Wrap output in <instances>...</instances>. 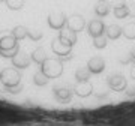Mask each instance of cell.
Returning a JSON list of instances; mask_svg holds the SVG:
<instances>
[{
    "label": "cell",
    "mask_w": 135,
    "mask_h": 126,
    "mask_svg": "<svg viewBox=\"0 0 135 126\" xmlns=\"http://www.w3.org/2000/svg\"><path fill=\"white\" fill-rule=\"evenodd\" d=\"M20 53L18 41L11 32H0V56L5 59H12Z\"/></svg>",
    "instance_id": "6da1fadb"
},
{
    "label": "cell",
    "mask_w": 135,
    "mask_h": 126,
    "mask_svg": "<svg viewBox=\"0 0 135 126\" xmlns=\"http://www.w3.org/2000/svg\"><path fill=\"white\" fill-rule=\"evenodd\" d=\"M41 71H42L50 80L59 78L63 74V62L60 59H47L45 62L41 65Z\"/></svg>",
    "instance_id": "7a4b0ae2"
},
{
    "label": "cell",
    "mask_w": 135,
    "mask_h": 126,
    "mask_svg": "<svg viewBox=\"0 0 135 126\" xmlns=\"http://www.w3.org/2000/svg\"><path fill=\"white\" fill-rule=\"evenodd\" d=\"M0 83L5 87L17 86L21 83V74L17 71V68H5L3 71H0Z\"/></svg>",
    "instance_id": "3957f363"
},
{
    "label": "cell",
    "mask_w": 135,
    "mask_h": 126,
    "mask_svg": "<svg viewBox=\"0 0 135 126\" xmlns=\"http://www.w3.org/2000/svg\"><path fill=\"white\" fill-rule=\"evenodd\" d=\"M47 21H48V26L53 30H62L63 27L66 26L68 18H66V15H65V12L56 11V12H51V14L48 15Z\"/></svg>",
    "instance_id": "277c9868"
},
{
    "label": "cell",
    "mask_w": 135,
    "mask_h": 126,
    "mask_svg": "<svg viewBox=\"0 0 135 126\" xmlns=\"http://www.w3.org/2000/svg\"><path fill=\"white\" fill-rule=\"evenodd\" d=\"M108 86L114 92H123L128 87V83H126V78L122 74H114V75L108 77Z\"/></svg>",
    "instance_id": "5b68a950"
},
{
    "label": "cell",
    "mask_w": 135,
    "mask_h": 126,
    "mask_svg": "<svg viewBox=\"0 0 135 126\" xmlns=\"http://www.w3.org/2000/svg\"><path fill=\"white\" fill-rule=\"evenodd\" d=\"M66 26L71 30H74V32H77V33H78V32L84 30V27H86V20H84V17H83V15L74 14V15H71V17L68 18Z\"/></svg>",
    "instance_id": "8992f818"
},
{
    "label": "cell",
    "mask_w": 135,
    "mask_h": 126,
    "mask_svg": "<svg viewBox=\"0 0 135 126\" xmlns=\"http://www.w3.org/2000/svg\"><path fill=\"white\" fill-rule=\"evenodd\" d=\"M60 41H62L63 44L69 45V47H74V45L77 44V32H74L71 30L69 27H63L62 30H59V36H57Z\"/></svg>",
    "instance_id": "52a82bcc"
},
{
    "label": "cell",
    "mask_w": 135,
    "mask_h": 126,
    "mask_svg": "<svg viewBox=\"0 0 135 126\" xmlns=\"http://www.w3.org/2000/svg\"><path fill=\"white\" fill-rule=\"evenodd\" d=\"M87 33L90 35L92 38H96V36H101V35L105 33V24L102 20H92L89 26H87Z\"/></svg>",
    "instance_id": "ba28073f"
},
{
    "label": "cell",
    "mask_w": 135,
    "mask_h": 126,
    "mask_svg": "<svg viewBox=\"0 0 135 126\" xmlns=\"http://www.w3.org/2000/svg\"><path fill=\"white\" fill-rule=\"evenodd\" d=\"M51 50H53V53L57 56V57H62V56H68V54L72 53V47H69V45L63 44L62 41L59 38H56L51 42Z\"/></svg>",
    "instance_id": "9c48e42d"
},
{
    "label": "cell",
    "mask_w": 135,
    "mask_h": 126,
    "mask_svg": "<svg viewBox=\"0 0 135 126\" xmlns=\"http://www.w3.org/2000/svg\"><path fill=\"white\" fill-rule=\"evenodd\" d=\"M87 69L92 74H101L105 69V60L101 56H95L87 62Z\"/></svg>",
    "instance_id": "30bf717a"
},
{
    "label": "cell",
    "mask_w": 135,
    "mask_h": 126,
    "mask_svg": "<svg viewBox=\"0 0 135 126\" xmlns=\"http://www.w3.org/2000/svg\"><path fill=\"white\" fill-rule=\"evenodd\" d=\"M75 95L80 98H87V96H90L93 93V86H92V83L90 81H81V83H78L77 86H75Z\"/></svg>",
    "instance_id": "8fae6325"
},
{
    "label": "cell",
    "mask_w": 135,
    "mask_h": 126,
    "mask_svg": "<svg viewBox=\"0 0 135 126\" xmlns=\"http://www.w3.org/2000/svg\"><path fill=\"white\" fill-rule=\"evenodd\" d=\"M12 60V66L17 69H26L30 66V63H32V57H29L27 54H17L15 57L11 59Z\"/></svg>",
    "instance_id": "7c38bea8"
},
{
    "label": "cell",
    "mask_w": 135,
    "mask_h": 126,
    "mask_svg": "<svg viewBox=\"0 0 135 126\" xmlns=\"http://www.w3.org/2000/svg\"><path fill=\"white\" fill-rule=\"evenodd\" d=\"M54 96L59 102L68 104L72 99V90L68 87H54Z\"/></svg>",
    "instance_id": "4fadbf2b"
},
{
    "label": "cell",
    "mask_w": 135,
    "mask_h": 126,
    "mask_svg": "<svg viewBox=\"0 0 135 126\" xmlns=\"http://www.w3.org/2000/svg\"><path fill=\"white\" fill-rule=\"evenodd\" d=\"M105 33L108 39L116 41V39H119L122 36V27L117 24H110L108 27H105Z\"/></svg>",
    "instance_id": "5bb4252c"
},
{
    "label": "cell",
    "mask_w": 135,
    "mask_h": 126,
    "mask_svg": "<svg viewBox=\"0 0 135 126\" xmlns=\"http://www.w3.org/2000/svg\"><path fill=\"white\" fill-rule=\"evenodd\" d=\"M30 57H32V62H35L36 63V65H39V66H41V65H42L44 62H45V60H47V53H45V50L42 48V47H39V48H36L33 51V53H32V56H30Z\"/></svg>",
    "instance_id": "9a60e30c"
},
{
    "label": "cell",
    "mask_w": 135,
    "mask_h": 126,
    "mask_svg": "<svg viewBox=\"0 0 135 126\" xmlns=\"http://www.w3.org/2000/svg\"><path fill=\"white\" fill-rule=\"evenodd\" d=\"M11 33L14 35V38L17 41H23V39L27 38V33H29V29L26 26H15L14 29L11 30Z\"/></svg>",
    "instance_id": "2e32d148"
},
{
    "label": "cell",
    "mask_w": 135,
    "mask_h": 126,
    "mask_svg": "<svg viewBox=\"0 0 135 126\" xmlns=\"http://www.w3.org/2000/svg\"><path fill=\"white\" fill-rule=\"evenodd\" d=\"M95 14L102 18V17H107V15L110 14V5L107 3V2H98V5L95 6Z\"/></svg>",
    "instance_id": "e0dca14e"
},
{
    "label": "cell",
    "mask_w": 135,
    "mask_h": 126,
    "mask_svg": "<svg viewBox=\"0 0 135 126\" xmlns=\"http://www.w3.org/2000/svg\"><path fill=\"white\" fill-rule=\"evenodd\" d=\"M90 75H92V72L87 68H80V69H77V72H75V80H77V83L89 81V80H90Z\"/></svg>",
    "instance_id": "ac0fdd59"
},
{
    "label": "cell",
    "mask_w": 135,
    "mask_h": 126,
    "mask_svg": "<svg viewBox=\"0 0 135 126\" xmlns=\"http://www.w3.org/2000/svg\"><path fill=\"white\" fill-rule=\"evenodd\" d=\"M50 81V78L45 75V74L42 72V71H38V72L33 75V83L36 84V86H39V87H42V86H47Z\"/></svg>",
    "instance_id": "d6986e66"
},
{
    "label": "cell",
    "mask_w": 135,
    "mask_h": 126,
    "mask_svg": "<svg viewBox=\"0 0 135 126\" xmlns=\"http://www.w3.org/2000/svg\"><path fill=\"white\" fill-rule=\"evenodd\" d=\"M122 35L126 39H135V23H128L125 27H122Z\"/></svg>",
    "instance_id": "ffe728a7"
},
{
    "label": "cell",
    "mask_w": 135,
    "mask_h": 126,
    "mask_svg": "<svg viewBox=\"0 0 135 126\" xmlns=\"http://www.w3.org/2000/svg\"><path fill=\"white\" fill-rule=\"evenodd\" d=\"M129 14H131V11H129V8H128L126 5H122V6L114 8V17H116V18H119V20L126 18Z\"/></svg>",
    "instance_id": "44dd1931"
},
{
    "label": "cell",
    "mask_w": 135,
    "mask_h": 126,
    "mask_svg": "<svg viewBox=\"0 0 135 126\" xmlns=\"http://www.w3.org/2000/svg\"><path fill=\"white\" fill-rule=\"evenodd\" d=\"M108 41V38L107 36H104V35H101V36H96V38H93V47L98 50H102V48H105L107 47V42Z\"/></svg>",
    "instance_id": "7402d4cb"
},
{
    "label": "cell",
    "mask_w": 135,
    "mask_h": 126,
    "mask_svg": "<svg viewBox=\"0 0 135 126\" xmlns=\"http://www.w3.org/2000/svg\"><path fill=\"white\" fill-rule=\"evenodd\" d=\"M5 3L11 11H20L24 6V0H6Z\"/></svg>",
    "instance_id": "603a6c76"
},
{
    "label": "cell",
    "mask_w": 135,
    "mask_h": 126,
    "mask_svg": "<svg viewBox=\"0 0 135 126\" xmlns=\"http://www.w3.org/2000/svg\"><path fill=\"white\" fill-rule=\"evenodd\" d=\"M27 38L32 39V41H39V39L42 38V32L38 29H29V33H27Z\"/></svg>",
    "instance_id": "cb8c5ba5"
},
{
    "label": "cell",
    "mask_w": 135,
    "mask_h": 126,
    "mask_svg": "<svg viewBox=\"0 0 135 126\" xmlns=\"http://www.w3.org/2000/svg\"><path fill=\"white\" fill-rule=\"evenodd\" d=\"M5 90L8 93H11V95H18L21 90H23V84L20 83V84H17V86H11V87H5Z\"/></svg>",
    "instance_id": "d4e9b609"
},
{
    "label": "cell",
    "mask_w": 135,
    "mask_h": 126,
    "mask_svg": "<svg viewBox=\"0 0 135 126\" xmlns=\"http://www.w3.org/2000/svg\"><path fill=\"white\" fill-rule=\"evenodd\" d=\"M119 63H122V65H129L131 63V54H126L123 57H119Z\"/></svg>",
    "instance_id": "484cf974"
},
{
    "label": "cell",
    "mask_w": 135,
    "mask_h": 126,
    "mask_svg": "<svg viewBox=\"0 0 135 126\" xmlns=\"http://www.w3.org/2000/svg\"><path fill=\"white\" fill-rule=\"evenodd\" d=\"M126 95L129 98H132V96H135V86H131V87H126Z\"/></svg>",
    "instance_id": "4316f807"
},
{
    "label": "cell",
    "mask_w": 135,
    "mask_h": 126,
    "mask_svg": "<svg viewBox=\"0 0 135 126\" xmlns=\"http://www.w3.org/2000/svg\"><path fill=\"white\" fill-rule=\"evenodd\" d=\"M122 5H125V0H113V5L111 6L117 8V6H122Z\"/></svg>",
    "instance_id": "83f0119b"
},
{
    "label": "cell",
    "mask_w": 135,
    "mask_h": 126,
    "mask_svg": "<svg viewBox=\"0 0 135 126\" xmlns=\"http://www.w3.org/2000/svg\"><path fill=\"white\" fill-rule=\"evenodd\" d=\"M59 59H60L62 62H66V60H71V59H72V53H71V54H68V56H62V57H59Z\"/></svg>",
    "instance_id": "f1b7e54d"
},
{
    "label": "cell",
    "mask_w": 135,
    "mask_h": 126,
    "mask_svg": "<svg viewBox=\"0 0 135 126\" xmlns=\"http://www.w3.org/2000/svg\"><path fill=\"white\" fill-rule=\"evenodd\" d=\"M131 62H132V63H134V65H135V47H134V48H132V50H131Z\"/></svg>",
    "instance_id": "f546056e"
},
{
    "label": "cell",
    "mask_w": 135,
    "mask_h": 126,
    "mask_svg": "<svg viewBox=\"0 0 135 126\" xmlns=\"http://www.w3.org/2000/svg\"><path fill=\"white\" fill-rule=\"evenodd\" d=\"M108 96V93L104 92V93H96V98H99V99H102V98H107Z\"/></svg>",
    "instance_id": "4dcf8cb0"
},
{
    "label": "cell",
    "mask_w": 135,
    "mask_h": 126,
    "mask_svg": "<svg viewBox=\"0 0 135 126\" xmlns=\"http://www.w3.org/2000/svg\"><path fill=\"white\" fill-rule=\"evenodd\" d=\"M131 78H134V80H135V65L131 68Z\"/></svg>",
    "instance_id": "1f68e13d"
},
{
    "label": "cell",
    "mask_w": 135,
    "mask_h": 126,
    "mask_svg": "<svg viewBox=\"0 0 135 126\" xmlns=\"http://www.w3.org/2000/svg\"><path fill=\"white\" fill-rule=\"evenodd\" d=\"M3 2H6V0H0V3H3Z\"/></svg>",
    "instance_id": "d6a6232c"
},
{
    "label": "cell",
    "mask_w": 135,
    "mask_h": 126,
    "mask_svg": "<svg viewBox=\"0 0 135 126\" xmlns=\"http://www.w3.org/2000/svg\"><path fill=\"white\" fill-rule=\"evenodd\" d=\"M98 2H107V0H98Z\"/></svg>",
    "instance_id": "836d02e7"
}]
</instances>
